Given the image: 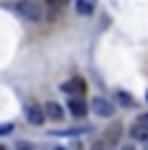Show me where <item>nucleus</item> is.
<instances>
[{
  "instance_id": "nucleus-1",
  "label": "nucleus",
  "mask_w": 148,
  "mask_h": 150,
  "mask_svg": "<svg viewBox=\"0 0 148 150\" xmlns=\"http://www.w3.org/2000/svg\"><path fill=\"white\" fill-rule=\"evenodd\" d=\"M16 13L21 16V18H26V21H39L42 18V8L36 3H31V0H21L16 5Z\"/></svg>"
},
{
  "instance_id": "nucleus-2",
  "label": "nucleus",
  "mask_w": 148,
  "mask_h": 150,
  "mask_svg": "<svg viewBox=\"0 0 148 150\" xmlns=\"http://www.w3.org/2000/svg\"><path fill=\"white\" fill-rule=\"evenodd\" d=\"M60 88H62V93H68L70 98H81V96L86 93V80H83V78H70V80H65Z\"/></svg>"
},
{
  "instance_id": "nucleus-3",
  "label": "nucleus",
  "mask_w": 148,
  "mask_h": 150,
  "mask_svg": "<svg viewBox=\"0 0 148 150\" xmlns=\"http://www.w3.org/2000/svg\"><path fill=\"white\" fill-rule=\"evenodd\" d=\"M91 111H94L96 117L109 119V117H114V104H112V101H107V98H102V96H96V98L91 101Z\"/></svg>"
},
{
  "instance_id": "nucleus-4",
  "label": "nucleus",
  "mask_w": 148,
  "mask_h": 150,
  "mask_svg": "<svg viewBox=\"0 0 148 150\" xmlns=\"http://www.w3.org/2000/svg\"><path fill=\"white\" fill-rule=\"evenodd\" d=\"M26 119H29V124H42L44 122V109L36 104H26Z\"/></svg>"
},
{
  "instance_id": "nucleus-5",
  "label": "nucleus",
  "mask_w": 148,
  "mask_h": 150,
  "mask_svg": "<svg viewBox=\"0 0 148 150\" xmlns=\"http://www.w3.org/2000/svg\"><path fill=\"white\" fill-rule=\"evenodd\" d=\"M130 137H133V140H140V142H148V124H143V122L133 124V129H130Z\"/></svg>"
},
{
  "instance_id": "nucleus-6",
  "label": "nucleus",
  "mask_w": 148,
  "mask_h": 150,
  "mask_svg": "<svg viewBox=\"0 0 148 150\" xmlns=\"http://www.w3.org/2000/svg\"><path fill=\"white\" fill-rule=\"evenodd\" d=\"M62 106L60 104H55V101H47L44 104V117H49V119H62Z\"/></svg>"
},
{
  "instance_id": "nucleus-7",
  "label": "nucleus",
  "mask_w": 148,
  "mask_h": 150,
  "mask_svg": "<svg viewBox=\"0 0 148 150\" xmlns=\"http://www.w3.org/2000/svg\"><path fill=\"white\" fill-rule=\"evenodd\" d=\"M94 0H75V13L78 16H94Z\"/></svg>"
},
{
  "instance_id": "nucleus-8",
  "label": "nucleus",
  "mask_w": 148,
  "mask_h": 150,
  "mask_svg": "<svg viewBox=\"0 0 148 150\" xmlns=\"http://www.w3.org/2000/svg\"><path fill=\"white\" fill-rule=\"evenodd\" d=\"M68 109H70L73 117H83V114H86V104H83V98H70V101H68Z\"/></svg>"
},
{
  "instance_id": "nucleus-9",
  "label": "nucleus",
  "mask_w": 148,
  "mask_h": 150,
  "mask_svg": "<svg viewBox=\"0 0 148 150\" xmlns=\"http://www.w3.org/2000/svg\"><path fill=\"white\" fill-rule=\"evenodd\" d=\"M117 101H119L122 106H133V104H135L133 98H130V93H125V91H119V93H117Z\"/></svg>"
},
{
  "instance_id": "nucleus-10",
  "label": "nucleus",
  "mask_w": 148,
  "mask_h": 150,
  "mask_svg": "<svg viewBox=\"0 0 148 150\" xmlns=\"http://www.w3.org/2000/svg\"><path fill=\"white\" fill-rule=\"evenodd\" d=\"M44 3L52 8V11H60V8H65V3H68V0H44Z\"/></svg>"
},
{
  "instance_id": "nucleus-11",
  "label": "nucleus",
  "mask_w": 148,
  "mask_h": 150,
  "mask_svg": "<svg viewBox=\"0 0 148 150\" xmlns=\"http://www.w3.org/2000/svg\"><path fill=\"white\" fill-rule=\"evenodd\" d=\"M13 132V124H0V135H11Z\"/></svg>"
},
{
  "instance_id": "nucleus-12",
  "label": "nucleus",
  "mask_w": 148,
  "mask_h": 150,
  "mask_svg": "<svg viewBox=\"0 0 148 150\" xmlns=\"http://www.w3.org/2000/svg\"><path fill=\"white\" fill-rule=\"evenodd\" d=\"M91 150H109V148H107L104 142H94V145H91Z\"/></svg>"
},
{
  "instance_id": "nucleus-13",
  "label": "nucleus",
  "mask_w": 148,
  "mask_h": 150,
  "mask_svg": "<svg viewBox=\"0 0 148 150\" xmlns=\"http://www.w3.org/2000/svg\"><path fill=\"white\" fill-rule=\"evenodd\" d=\"M119 150H135V145H133V142H125V145H122Z\"/></svg>"
},
{
  "instance_id": "nucleus-14",
  "label": "nucleus",
  "mask_w": 148,
  "mask_h": 150,
  "mask_svg": "<svg viewBox=\"0 0 148 150\" xmlns=\"http://www.w3.org/2000/svg\"><path fill=\"white\" fill-rule=\"evenodd\" d=\"M140 122H143V124H148V114H143V117H140Z\"/></svg>"
},
{
  "instance_id": "nucleus-15",
  "label": "nucleus",
  "mask_w": 148,
  "mask_h": 150,
  "mask_svg": "<svg viewBox=\"0 0 148 150\" xmlns=\"http://www.w3.org/2000/svg\"><path fill=\"white\" fill-rule=\"evenodd\" d=\"M55 150H65V148H55Z\"/></svg>"
},
{
  "instance_id": "nucleus-16",
  "label": "nucleus",
  "mask_w": 148,
  "mask_h": 150,
  "mask_svg": "<svg viewBox=\"0 0 148 150\" xmlns=\"http://www.w3.org/2000/svg\"><path fill=\"white\" fill-rule=\"evenodd\" d=\"M0 150H5V148H3V145H0Z\"/></svg>"
},
{
  "instance_id": "nucleus-17",
  "label": "nucleus",
  "mask_w": 148,
  "mask_h": 150,
  "mask_svg": "<svg viewBox=\"0 0 148 150\" xmlns=\"http://www.w3.org/2000/svg\"><path fill=\"white\" fill-rule=\"evenodd\" d=\"M146 98H148V96H146Z\"/></svg>"
}]
</instances>
